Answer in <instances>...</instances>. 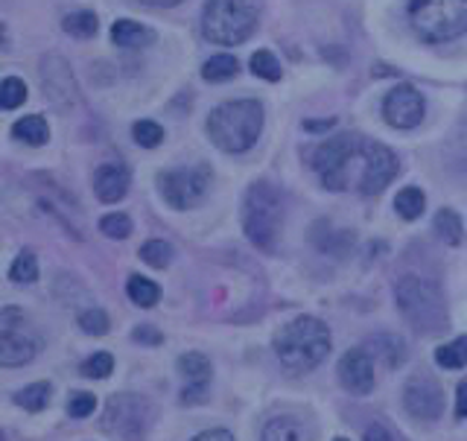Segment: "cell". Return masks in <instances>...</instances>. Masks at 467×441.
<instances>
[{
    "instance_id": "1",
    "label": "cell",
    "mask_w": 467,
    "mask_h": 441,
    "mask_svg": "<svg viewBox=\"0 0 467 441\" xmlns=\"http://www.w3.org/2000/svg\"><path fill=\"white\" fill-rule=\"evenodd\" d=\"M272 348L286 372H313L330 354V328L316 316H298L275 333Z\"/></svg>"
},
{
    "instance_id": "2",
    "label": "cell",
    "mask_w": 467,
    "mask_h": 441,
    "mask_svg": "<svg viewBox=\"0 0 467 441\" xmlns=\"http://www.w3.org/2000/svg\"><path fill=\"white\" fill-rule=\"evenodd\" d=\"M263 131V106L257 100H231L216 106L208 117L211 141L228 155L248 152Z\"/></svg>"
},
{
    "instance_id": "3",
    "label": "cell",
    "mask_w": 467,
    "mask_h": 441,
    "mask_svg": "<svg viewBox=\"0 0 467 441\" xmlns=\"http://www.w3.org/2000/svg\"><path fill=\"white\" fill-rule=\"evenodd\" d=\"M394 301H398L400 316L418 333H444L450 328V313L441 289L432 281H423L420 275H403L394 287Z\"/></svg>"
},
{
    "instance_id": "4",
    "label": "cell",
    "mask_w": 467,
    "mask_h": 441,
    "mask_svg": "<svg viewBox=\"0 0 467 441\" xmlns=\"http://www.w3.org/2000/svg\"><path fill=\"white\" fill-rule=\"evenodd\" d=\"M362 158H365V138L342 131V135H336L318 146L313 167L318 173L321 184L327 190H336V194H342V190H357Z\"/></svg>"
},
{
    "instance_id": "5",
    "label": "cell",
    "mask_w": 467,
    "mask_h": 441,
    "mask_svg": "<svg viewBox=\"0 0 467 441\" xmlns=\"http://www.w3.org/2000/svg\"><path fill=\"white\" fill-rule=\"evenodd\" d=\"M284 226V196L269 182H254L243 199V231L263 252H275Z\"/></svg>"
},
{
    "instance_id": "6",
    "label": "cell",
    "mask_w": 467,
    "mask_h": 441,
    "mask_svg": "<svg viewBox=\"0 0 467 441\" xmlns=\"http://www.w3.org/2000/svg\"><path fill=\"white\" fill-rule=\"evenodd\" d=\"M406 18L427 44H444L467 33V0H409Z\"/></svg>"
},
{
    "instance_id": "7",
    "label": "cell",
    "mask_w": 467,
    "mask_h": 441,
    "mask_svg": "<svg viewBox=\"0 0 467 441\" xmlns=\"http://www.w3.org/2000/svg\"><path fill=\"white\" fill-rule=\"evenodd\" d=\"M257 26V12L245 0H208L202 12V36L219 47L243 44Z\"/></svg>"
},
{
    "instance_id": "8",
    "label": "cell",
    "mask_w": 467,
    "mask_h": 441,
    "mask_svg": "<svg viewBox=\"0 0 467 441\" xmlns=\"http://www.w3.org/2000/svg\"><path fill=\"white\" fill-rule=\"evenodd\" d=\"M41 351V333L21 307H4L0 310V365L21 369L33 362Z\"/></svg>"
},
{
    "instance_id": "9",
    "label": "cell",
    "mask_w": 467,
    "mask_h": 441,
    "mask_svg": "<svg viewBox=\"0 0 467 441\" xmlns=\"http://www.w3.org/2000/svg\"><path fill=\"white\" fill-rule=\"evenodd\" d=\"M152 424V406L140 394H111L102 415V430L120 441H143Z\"/></svg>"
},
{
    "instance_id": "10",
    "label": "cell",
    "mask_w": 467,
    "mask_h": 441,
    "mask_svg": "<svg viewBox=\"0 0 467 441\" xmlns=\"http://www.w3.org/2000/svg\"><path fill=\"white\" fill-rule=\"evenodd\" d=\"M161 196L175 211H190L208 196L211 187V167L196 164V167H182V170H167L158 175Z\"/></svg>"
},
{
    "instance_id": "11",
    "label": "cell",
    "mask_w": 467,
    "mask_h": 441,
    "mask_svg": "<svg viewBox=\"0 0 467 441\" xmlns=\"http://www.w3.org/2000/svg\"><path fill=\"white\" fill-rule=\"evenodd\" d=\"M394 175H398V155H394L383 143L365 141L362 173H359V182H357L359 194L362 196L383 194V190L394 182Z\"/></svg>"
},
{
    "instance_id": "12",
    "label": "cell",
    "mask_w": 467,
    "mask_h": 441,
    "mask_svg": "<svg viewBox=\"0 0 467 441\" xmlns=\"http://www.w3.org/2000/svg\"><path fill=\"white\" fill-rule=\"evenodd\" d=\"M403 406L418 421H438L444 413V389L430 374H415L403 386Z\"/></svg>"
},
{
    "instance_id": "13",
    "label": "cell",
    "mask_w": 467,
    "mask_h": 441,
    "mask_svg": "<svg viewBox=\"0 0 467 441\" xmlns=\"http://www.w3.org/2000/svg\"><path fill=\"white\" fill-rule=\"evenodd\" d=\"M423 94L412 85L391 88L383 100V117L391 129H415L423 121Z\"/></svg>"
},
{
    "instance_id": "14",
    "label": "cell",
    "mask_w": 467,
    "mask_h": 441,
    "mask_svg": "<svg viewBox=\"0 0 467 441\" xmlns=\"http://www.w3.org/2000/svg\"><path fill=\"white\" fill-rule=\"evenodd\" d=\"M179 374L184 380V389H182V404L184 406H193V404H204L208 401V389H211V360L199 354V351H187V354L179 357Z\"/></svg>"
},
{
    "instance_id": "15",
    "label": "cell",
    "mask_w": 467,
    "mask_h": 441,
    "mask_svg": "<svg viewBox=\"0 0 467 441\" xmlns=\"http://www.w3.org/2000/svg\"><path fill=\"white\" fill-rule=\"evenodd\" d=\"M41 85L47 97L56 102L58 109H67L73 102L79 100V88H77V79H73L70 73V65L65 62L62 56H47L41 62Z\"/></svg>"
},
{
    "instance_id": "16",
    "label": "cell",
    "mask_w": 467,
    "mask_h": 441,
    "mask_svg": "<svg viewBox=\"0 0 467 441\" xmlns=\"http://www.w3.org/2000/svg\"><path fill=\"white\" fill-rule=\"evenodd\" d=\"M336 372H339V383L350 394H368L374 389V357L365 348H350Z\"/></svg>"
},
{
    "instance_id": "17",
    "label": "cell",
    "mask_w": 467,
    "mask_h": 441,
    "mask_svg": "<svg viewBox=\"0 0 467 441\" xmlns=\"http://www.w3.org/2000/svg\"><path fill=\"white\" fill-rule=\"evenodd\" d=\"M129 184H131V175L123 164H102L94 173V194L106 205L120 202L129 194Z\"/></svg>"
},
{
    "instance_id": "18",
    "label": "cell",
    "mask_w": 467,
    "mask_h": 441,
    "mask_svg": "<svg viewBox=\"0 0 467 441\" xmlns=\"http://www.w3.org/2000/svg\"><path fill=\"white\" fill-rule=\"evenodd\" d=\"M310 237H313V243H316L318 252L333 255V257H348V255H350V243H354V237H350V231H333V226L325 223V219L313 226Z\"/></svg>"
},
{
    "instance_id": "19",
    "label": "cell",
    "mask_w": 467,
    "mask_h": 441,
    "mask_svg": "<svg viewBox=\"0 0 467 441\" xmlns=\"http://www.w3.org/2000/svg\"><path fill=\"white\" fill-rule=\"evenodd\" d=\"M111 41L123 50H140V47H150L155 41V33L150 26H143L131 18H120L111 26Z\"/></svg>"
},
{
    "instance_id": "20",
    "label": "cell",
    "mask_w": 467,
    "mask_h": 441,
    "mask_svg": "<svg viewBox=\"0 0 467 441\" xmlns=\"http://www.w3.org/2000/svg\"><path fill=\"white\" fill-rule=\"evenodd\" d=\"M365 351H368L374 360L383 362L386 369H400V365L406 362V345H403L400 336H391V333L371 336Z\"/></svg>"
},
{
    "instance_id": "21",
    "label": "cell",
    "mask_w": 467,
    "mask_h": 441,
    "mask_svg": "<svg viewBox=\"0 0 467 441\" xmlns=\"http://www.w3.org/2000/svg\"><path fill=\"white\" fill-rule=\"evenodd\" d=\"M12 135H15V141H24L29 146H41L50 141V126L41 114H29L12 126Z\"/></svg>"
},
{
    "instance_id": "22",
    "label": "cell",
    "mask_w": 467,
    "mask_h": 441,
    "mask_svg": "<svg viewBox=\"0 0 467 441\" xmlns=\"http://www.w3.org/2000/svg\"><path fill=\"white\" fill-rule=\"evenodd\" d=\"M237 70H240V62L231 53H216L202 65V79L219 85V82H228L237 77Z\"/></svg>"
},
{
    "instance_id": "23",
    "label": "cell",
    "mask_w": 467,
    "mask_h": 441,
    "mask_svg": "<svg viewBox=\"0 0 467 441\" xmlns=\"http://www.w3.org/2000/svg\"><path fill=\"white\" fill-rule=\"evenodd\" d=\"M432 228H435L438 237H441V243H447V246H459L464 240V223H462V216L452 208L438 211Z\"/></svg>"
},
{
    "instance_id": "24",
    "label": "cell",
    "mask_w": 467,
    "mask_h": 441,
    "mask_svg": "<svg viewBox=\"0 0 467 441\" xmlns=\"http://www.w3.org/2000/svg\"><path fill=\"white\" fill-rule=\"evenodd\" d=\"M126 296L131 304H138V307H155L161 299V287L143 275H131L126 281Z\"/></svg>"
},
{
    "instance_id": "25",
    "label": "cell",
    "mask_w": 467,
    "mask_h": 441,
    "mask_svg": "<svg viewBox=\"0 0 467 441\" xmlns=\"http://www.w3.org/2000/svg\"><path fill=\"white\" fill-rule=\"evenodd\" d=\"M423 208H427V196H423L420 187H403L398 196H394V211L400 214V219H418L423 214Z\"/></svg>"
},
{
    "instance_id": "26",
    "label": "cell",
    "mask_w": 467,
    "mask_h": 441,
    "mask_svg": "<svg viewBox=\"0 0 467 441\" xmlns=\"http://www.w3.org/2000/svg\"><path fill=\"white\" fill-rule=\"evenodd\" d=\"M301 427L296 418H272L266 421V427L260 430V441H298Z\"/></svg>"
},
{
    "instance_id": "27",
    "label": "cell",
    "mask_w": 467,
    "mask_h": 441,
    "mask_svg": "<svg viewBox=\"0 0 467 441\" xmlns=\"http://www.w3.org/2000/svg\"><path fill=\"white\" fill-rule=\"evenodd\" d=\"M435 362L441 365V369H464L467 365V336H459V340L438 348Z\"/></svg>"
},
{
    "instance_id": "28",
    "label": "cell",
    "mask_w": 467,
    "mask_h": 441,
    "mask_svg": "<svg viewBox=\"0 0 467 441\" xmlns=\"http://www.w3.org/2000/svg\"><path fill=\"white\" fill-rule=\"evenodd\" d=\"M50 392H53L50 383H33L15 394V404L26 409V413H41V409L50 404Z\"/></svg>"
},
{
    "instance_id": "29",
    "label": "cell",
    "mask_w": 467,
    "mask_h": 441,
    "mask_svg": "<svg viewBox=\"0 0 467 441\" xmlns=\"http://www.w3.org/2000/svg\"><path fill=\"white\" fill-rule=\"evenodd\" d=\"M62 26H65V33L73 38H91V36H97L99 21H97L94 12H70L62 21Z\"/></svg>"
},
{
    "instance_id": "30",
    "label": "cell",
    "mask_w": 467,
    "mask_h": 441,
    "mask_svg": "<svg viewBox=\"0 0 467 441\" xmlns=\"http://www.w3.org/2000/svg\"><path fill=\"white\" fill-rule=\"evenodd\" d=\"M9 281H15V284H36L38 281V257L29 252V248L15 257V263L9 267Z\"/></svg>"
},
{
    "instance_id": "31",
    "label": "cell",
    "mask_w": 467,
    "mask_h": 441,
    "mask_svg": "<svg viewBox=\"0 0 467 441\" xmlns=\"http://www.w3.org/2000/svg\"><path fill=\"white\" fill-rule=\"evenodd\" d=\"M172 255H175L172 246L164 240H150V243L140 246V260L152 269H167L172 263Z\"/></svg>"
},
{
    "instance_id": "32",
    "label": "cell",
    "mask_w": 467,
    "mask_h": 441,
    "mask_svg": "<svg viewBox=\"0 0 467 441\" xmlns=\"http://www.w3.org/2000/svg\"><path fill=\"white\" fill-rule=\"evenodd\" d=\"M248 68H252L254 77L266 79V82H277V79H281V73H284L281 62H277L272 50H257L252 56V62H248Z\"/></svg>"
},
{
    "instance_id": "33",
    "label": "cell",
    "mask_w": 467,
    "mask_h": 441,
    "mask_svg": "<svg viewBox=\"0 0 467 441\" xmlns=\"http://www.w3.org/2000/svg\"><path fill=\"white\" fill-rule=\"evenodd\" d=\"M24 102H26V85L18 77H9L0 82V109L12 111V109L24 106Z\"/></svg>"
},
{
    "instance_id": "34",
    "label": "cell",
    "mask_w": 467,
    "mask_h": 441,
    "mask_svg": "<svg viewBox=\"0 0 467 441\" xmlns=\"http://www.w3.org/2000/svg\"><path fill=\"white\" fill-rule=\"evenodd\" d=\"M82 377H91V380H106L111 372H114V357L109 354V351H97V354H91L85 362H82Z\"/></svg>"
},
{
    "instance_id": "35",
    "label": "cell",
    "mask_w": 467,
    "mask_h": 441,
    "mask_svg": "<svg viewBox=\"0 0 467 441\" xmlns=\"http://www.w3.org/2000/svg\"><path fill=\"white\" fill-rule=\"evenodd\" d=\"M131 138H135V143L143 146V150H155V146L164 141V129L155 121H138L131 126Z\"/></svg>"
},
{
    "instance_id": "36",
    "label": "cell",
    "mask_w": 467,
    "mask_h": 441,
    "mask_svg": "<svg viewBox=\"0 0 467 441\" xmlns=\"http://www.w3.org/2000/svg\"><path fill=\"white\" fill-rule=\"evenodd\" d=\"M79 328L88 333V336H106L111 321L106 316V310H99V307H88L85 313H79Z\"/></svg>"
},
{
    "instance_id": "37",
    "label": "cell",
    "mask_w": 467,
    "mask_h": 441,
    "mask_svg": "<svg viewBox=\"0 0 467 441\" xmlns=\"http://www.w3.org/2000/svg\"><path fill=\"white\" fill-rule=\"evenodd\" d=\"M99 231L111 240H126L131 234V219L126 214H106L99 219Z\"/></svg>"
},
{
    "instance_id": "38",
    "label": "cell",
    "mask_w": 467,
    "mask_h": 441,
    "mask_svg": "<svg viewBox=\"0 0 467 441\" xmlns=\"http://www.w3.org/2000/svg\"><path fill=\"white\" fill-rule=\"evenodd\" d=\"M94 409H97V398L91 392H77L67 401V415L70 418H88V415H94Z\"/></svg>"
},
{
    "instance_id": "39",
    "label": "cell",
    "mask_w": 467,
    "mask_h": 441,
    "mask_svg": "<svg viewBox=\"0 0 467 441\" xmlns=\"http://www.w3.org/2000/svg\"><path fill=\"white\" fill-rule=\"evenodd\" d=\"M131 340H135V342H146V345H161V340H164V336H161L152 325H143V328H138L135 333H131Z\"/></svg>"
},
{
    "instance_id": "40",
    "label": "cell",
    "mask_w": 467,
    "mask_h": 441,
    "mask_svg": "<svg viewBox=\"0 0 467 441\" xmlns=\"http://www.w3.org/2000/svg\"><path fill=\"white\" fill-rule=\"evenodd\" d=\"M362 441H398V438H394V436H391V430H389V427H383V424H371V427L365 430Z\"/></svg>"
},
{
    "instance_id": "41",
    "label": "cell",
    "mask_w": 467,
    "mask_h": 441,
    "mask_svg": "<svg viewBox=\"0 0 467 441\" xmlns=\"http://www.w3.org/2000/svg\"><path fill=\"white\" fill-rule=\"evenodd\" d=\"M456 418H467V380H462L456 389Z\"/></svg>"
},
{
    "instance_id": "42",
    "label": "cell",
    "mask_w": 467,
    "mask_h": 441,
    "mask_svg": "<svg viewBox=\"0 0 467 441\" xmlns=\"http://www.w3.org/2000/svg\"><path fill=\"white\" fill-rule=\"evenodd\" d=\"M190 441H234V436L228 430H204V433L193 436Z\"/></svg>"
},
{
    "instance_id": "43",
    "label": "cell",
    "mask_w": 467,
    "mask_h": 441,
    "mask_svg": "<svg viewBox=\"0 0 467 441\" xmlns=\"http://www.w3.org/2000/svg\"><path fill=\"white\" fill-rule=\"evenodd\" d=\"M306 131H330L336 129V117H327V121H304Z\"/></svg>"
},
{
    "instance_id": "44",
    "label": "cell",
    "mask_w": 467,
    "mask_h": 441,
    "mask_svg": "<svg viewBox=\"0 0 467 441\" xmlns=\"http://www.w3.org/2000/svg\"><path fill=\"white\" fill-rule=\"evenodd\" d=\"M146 6H158V9H170V6H179L182 0H140Z\"/></svg>"
},
{
    "instance_id": "45",
    "label": "cell",
    "mask_w": 467,
    "mask_h": 441,
    "mask_svg": "<svg viewBox=\"0 0 467 441\" xmlns=\"http://www.w3.org/2000/svg\"><path fill=\"white\" fill-rule=\"evenodd\" d=\"M6 44H9V36H6V26H4V24H0V50H4V47H6Z\"/></svg>"
},
{
    "instance_id": "46",
    "label": "cell",
    "mask_w": 467,
    "mask_h": 441,
    "mask_svg": "<svg viewBox=\"0 0 467 441\" xmlns=\"http://www.w3.org/2000/svg\"><path fill=\"white\" fill-rule=\"evenodd\" d=\"M0 441H6V436H4V430H0Z\"/></svg>"
},
{
    "instance_id": "47",
    "label": "cell",
    "mask_w": 467,
    "mask_h": 441,
    "mask_svg": "<svg viewBox=\"0 0 467 441\" xmlns=\"http://www.w3.org/2000/svg\"><path fill=\"white\" fill-rule=\"evenodd\" d=\"M333 441H348V438H333Z\"/></svg>"
}]
</instances>
